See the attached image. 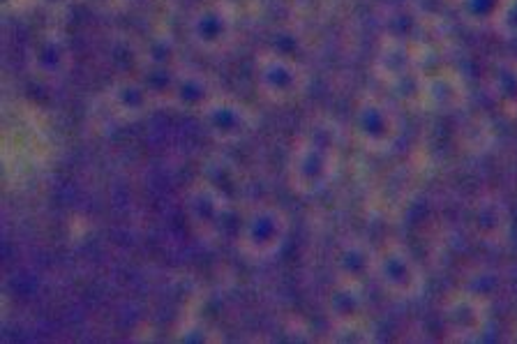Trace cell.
Listing matches in <instances>:
<instances>
[{"label":"cell","instance_id":"6da1fadb","mask_svg":"<svg viewBox=\"0 0 517 344\" xmlns=\"http://www.w3.org/2000/svg\"><path fill=\"white\" fill-rule=\"evenodd\" d=\"M287 231L289 222L280 208L259 206L245 218L241 234H238V245L245 257L254 261L271 259L287 241Z\"/></svg>","mask_w":517,"mask_h":344},{"label":"cell","instance_id":"7a4b0ae2","mask_svg":"<svg viewBox=\"0 0 517 344\" xmlns=\"http://www.w3.org/2000/svg\"><path fill=\"white\" fill-rule=\"evenodd\" d=\"M187 215L194 231L206 241H215L222 236L224 227H227V215H229V197L213 188L211 183L199 185L190 192L187 199Z\"/></svg>","mask_w":517,"mask_h":344},{"label":"cell","instance_id":"52a82bcc","mask_svg":"<svg viewBox=\"0 0 517 344\" xmlns=\"http://www.w3.org/2000/svg\"><path fill=\"white\" fill-rule=\"evenodd\" d=\"M174 95L178 97V102H181L187 109H192V107L206 109L208 104L213 102L211 86H208L206 77H201V74H183V77L176 81Z\"/></svg>","mask_w":517,"mask_h":344},{"label":"cell","instance_id":"277c9868","mask_svg":"<svg viewBox=\"0 0 517 344\" xmlns=\"http://www.w3.org/2000/svg\"><path fill=\"white\" fill-rule=\"evenodd\" d=\"M206 111V121L217 139H238L247 132V114L243 107L227 100H213Z\"/></svg>","mask_w":517,"mask_h":344},{"label":"cell","instance_id":"3957f363","mask_svg":"<svg viewBox=\"0 0 517 344\" xmlns=\"http://www.w3.org/2000/svg\"><path fill=\"white\" fill-rule=\"evenodd\" d=\"M374 266H377L379 280L384 282V287L397 296L411 298L421 289V271H418L416 261L409 257V252L391 248L381 254Z\"/></svg>","mask_w":517,"mask_h":344},{"label":"cell","instance_id":"ba28073f","mask_svg":"<svg viewBox=\"0 0 517 344\" xmlns=\"http://www.w3.org/2000/svg\"><path fill=\"white\" fill-rule=\"evenodd\" d=\"M446 319L448 326H451L457 335H467L481 324V308H478V303L471 301L469 296H460L457 301L448 305Z\"/></svg>","mask_w":517,"mask_h":344},{"label":"cell","instance_id":"8992f818","mask_svg":"<svg viewBox=\"0 0 517 344\" xmlns=\"http://www.w3.org/2000/svg\"><path fill=\"white\" fill-rule=\"evenodd\" d=\"M337 268H340L344 280L358 284L363 280V275L372 271V254L363 243L351 241L337 254Z\"/></svg>","mask_w":517,"mask_h":344},{"label":"cell","instance_id":"5b68a950","mask_svg":"<svg viewBox=\"0 0 517 344\" xmlns=\"http://www.w3.org/2000/svg\"><path fill=\"white\" fill-rule=\"evenodd\" d=\"M229 19L222 10H204L194 19V40L206 49H220L229 40Z\"/></svg>","mask_w":517,"mask_h":344}]
</instances>
